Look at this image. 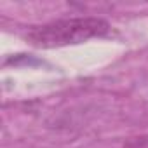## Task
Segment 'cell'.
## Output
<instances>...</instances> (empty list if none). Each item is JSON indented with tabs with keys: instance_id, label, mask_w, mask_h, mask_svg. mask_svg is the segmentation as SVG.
Masks as SVG:
<instances>
[{
	"instance_id": "cell-1",
	"label": "cell",
	"mask_w": 148,
	"mask_h": 148,
	"mask_svg": "<svg viewBox=\"0 0 148 148\" xmlns=\"http://www.w3.org/2000/svg\"><path fill=\"white\" fill-rule=\"evenodd\" d=\"M108 33L110 23L101 18H70L33 28L26 35V40L35 47L54 49L82 44L91 38H101Z\"/></svg>"
}]
</instances>
